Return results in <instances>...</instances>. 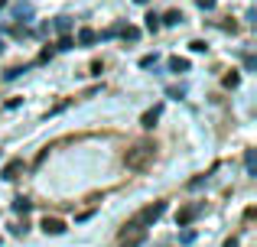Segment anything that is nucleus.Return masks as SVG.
<instances>
[{
    "label": "nucleus",
    "instance_id": "6",
    "mask_svg": "<svg viewBox=\"0 0 257 247\" xmlns=\"http://www.w3.org/2000/svg\"><path fill=\"white\" fill-rule=\"evenodd\" d=\"M43 231H46V234H65V221H62V218H49V215H46L43 218Z\"/></svg>",
    "mask_w": 257,
    "mask_h": 247
},
{
    "label": "nucleus",
    "instance_id": "1",
    "mask_svg": "<svg viewBox=\"0 0 257 247\" xmlns=\"http://www.w3.org/2000/svg\"><path fill=\"white\" fill-rule=\"evenodd\" d=\"M153 159H157V143H150V140H140V143H134L131 150L124 153V166H127L131 172L150 169Z\"/></svg>",
    "mask_w": 257,
    "mask_h": 247
},
{
    "label": "nucleus",
    "instance_id": "24",
    "mask_svg": "<svg viewBox=\"0 0 257 247\" xmlns=\"http://www.w3.org/2000/svg\"><path fill=\"white\" fill-rule=\"evenodd\" d=\"M225 247H238V241H234V237H228V241H225Z\"/></svg>",
    "mask_w": 257,
    "mask_h": 247
},
{
    "label": "nucleus",
    "instance_id": "2",
    "mask_svg": "<svg viewBox=\"0 0 257 247\" xmlns=\"http://www.w3.org/2000/svg\"><path fill=\"white\" fill-rule=\"evenodd\" d=\"M163 211H166V202H153V205H147V208H140L137 215H134L131 221L124 224V228H140V231H147V224L160 221V218H163Z\"/></svg>",
    "mask_w": 257,
    "mask_h": 247
},
{
    "label": "nucleus",
    "instance_id": "25",
    "mask_svg": "<svg viewBox=\"0 0 257 247\" xmlns=\"http://www.w3.org/2000/svg\"><path fill=\"white\" fill-rule=\"evenodd\" d=\"M137 4H150V0H137Z\"/></svg>",
    "mask_w": 257,
    "mask_h": 247
},
{
    "label": "nucleus",
    "instance_id": "18",
    "mask_svg": "<svg viewBox=\"0 0 257 247\" xmlns=\"http://www.w3.org/2000/svg\"><path fill=\"white\" fill-rule=\"evenodd\" d=\"M205 179H208V176H195L192 182H189V189H202V185H205Z\"/></svg>",
    "mask_w": 257,
    "mask_h": 247
},
{
    "label": "nucleus",
    "instance_id": "22",
    "mask_svg": "<svg viewBox=\"0 0 257 247\" xmlns=\"http://www.w3.org/2000/svg\"><path fill=\"white\" fill-rule=\"evenodd\" d=\"M69 26H72V23H69V20L62 17V20H59V23H56V30H59V33H69Z\"/></svg>",
    "mask_w": 257,
    "mask_h": 247
},
{
    "label": "nucleus",
    "instance_id": "13",
    "mask_svg": "<svg viewBox=\"0 0 257 247\" xmlns=\"http://www.w3.org/2000/svg\"><path fill=\"white\" fill-rule=\"evenodd\" d=\"M144 20H147V30H150V33H157L160 26H163V23H160V17H157V13H147Z\"/></svg>",
    "mask_w": 257,
    "mask_h": 247
},
{
    "label": "nucleus",
    "instance_id": "11",
    "mask_svg": "<svg viewBox=\"0 0 257 247\" xmlns=\"http://www.w3.org/2000/svg\"><path fill=\"white\" fill-rule=\"evenodd\" d=\"M30 208H33V202H30V198H23V195H20V198H13V211H17V215H26Z\"/></svg>",
    "mask_w": 257,
    "mask_h": 247
},
{
    "label": "nucleus",
    "instance_id": "9",
    "mask_svg": "<svg viewBox=\"0 0 257 247\" xmlns=\"http://www.w3.org/2000/svg\"><path fill=\"white\" fill-rule=\"evenodd\" d=\"M170 72H176V75L189 72V59H179V56H173V59H170Z\"/></svg>",
    "mask_w": 257,
    "mask_h": 247
},
{
    "label": "nucleus",
    "instance_id": "20",
    "mask_svg": "<svg viewBox=\"0 0 257 247\" xmlns=\"http://www.w3.org/2000/svg\"><path fill=\"white\" fill-rule=\"evenodd\" d=\"M20 72H23V69H7L4 78H7V82H13V78H20Z\"/></svg>",
    "mask_w": 257,
    "mask_h": 247
},
{
    "label": "nucleus",
    "instance_id": "26",
    "mask_svg": "<svg viewBox=\"0 0 257 247\" xmlns=\"http://www.w3.org/2000/svg\"><path fill=\"white\" fill-rule=\"evenodd\" d=\"M0 52H4V43H0Z\"/></svg>",
    "mask_w": 257,
    "mask_h": 247
},
{
    "label": "nucleus",
    "instance_id": "12",
    "mask_svg": "<svg viewBox=\"0 0 257 247\" xmlns=\"http://www.w3.org/2000/svg\"><path fill=\"white\" fill-rule=\"evenodd\" d=\"M221 82H225V88H238V85H241V75H238V72H228Z\"/></svg>",
    "mask_w": 257,
    "mask_h": 247
},
{
    "label": "nucleus",
    "instance_id": "14",
    "mask_svg": "<svg viewBox=\"0 0 257 247\" xmlns=\"http://www.w3.org/2000/svg\"><path fill=\"white\" fill-rule=\"evenodd\" d=\"M120 33H124V39H127V43H137V39H140V30H137V26H124Z\"/></svg>",
    "mask_w": 257,
    "mask_h": 247
},
{
    "label": "nucleus",
    "instance_id": "19",
    "mask_svg": "<svg viewBox=\"0 0 257 247\" xmlns=\"http://www.w3.org/2000/svg\"><path fill=\"white\" fill-rule=\"evenodd\" d=\"M179 241H182V244H192V241H195V231H182Z\"/></svg>",
    "mask_w": 257,
    "mask_h": 247
},
{
    "label": "nucleus",
    "instance_id": "3",
    "mask_svg": "<svg viewBox=\"0 0 257 247\" xmlns=\"http://www.w3.org/2000/svg\"><path fill=\"white\" fill-rule=\"evenodd\" d=\"M147 241V231H140V228H124L120 231V247H140Z\"/></svg>",
    "mask_w": 257,
    "mask_h": 247
},
{
    "label": "nucleus",
    "instance_id": "7",
    "mask_svg": "<svg viewBox=\"0 0 257 247\" xmlns=\"http://www.w3.org/2000/svg\"><path fill=\"white\" fill-rule=\"evenodd\" d=\"M20 172H23V159H10V163L4 166V172H0V176H4L7 182H13V179H17Z\"/></svg>",
    "mask_w": 257,
    "mask_h": 247
},
{
    "label": "nucleus",
    "instance_id": "23",
    "mask_svg": "<svg viewBox=\"0 0 257 247\" xmlns=\"http://www.w3.org/2000/svg\"><path fill=\"white\" fill-rule=\"evenodd\" d=\"M72 46H75V43H72L69 36H62V39H59V49H72Z\"/></svg>",
    "mask_w": 257,
    "mask_h": 247
},
{
    "label": "nucleus",
    "instance_id": "4",
    "mask_svg": "<svg viewBox=\"0 0 257 247\" xmlns=\"http://www.w3.org/2000/svg\"><path fill=\"white\" fill-rule=\"evenodd\" d=\"M199 215H202V205H186V208L176 211V224H179V228H189Z\"/></svg>",
    "mask_w": 257,
    "mask_h": 247
},
{
    "label": "nucleus",
    "instance_id": "17",
    "mask_svg": "<svg viewBox=\"0 0 257 247\" xmlns=\"http://www.w3.org/2000/svg\"><path fill=\"white\" fill-rule=\"evenodd\" d=\"M189 49H192V52H205V49H208V46H205V43H202V39H195V43H189Z\"/></svg>",
    "mask_w": 257,
    "mask_h": 247
},
{
    "label": "nucleus",
    "instance_id": "16",
    "mask_svg": "<svg viewBox=\"0 0 257 247\" xmlns=\"http://www.w3.org/2000/svg\"><path fill=\"white\" fill-rule=\"evenodd\" d=\"M153 65H157V52H153V56H144V59H140V69H153Z\"/></svg>",
    "mask_w": 257,
    "mask_h": 247
},
{
    "label": "nucleus",
    "instance_id": "15",
    "mask_svg": "<svg viewBox=\"0 0 257 247\" xmlns=\"http://www.w3.org/2000/svg\"><path fill=\"white\" fill-rule=\"evenodd\" d=\"M254 163H257L254 150H247V153H244V166H247V172H251V176H254Z\"/></svg>",
    "mask_w": 257,
    "mask_h": 247
},
{
    "label": "nucleus",
    "instance_id": "8",
    "mask_svg": "<svg viewBox=\"0 0 257 247\" xmlns=\"http://www.w3.org/2000/svg\"><path fill=\"white\" fill-rule=\"evenodd\" d=\"M94 39H98V33H94L91 26H82V30H78V46H91Z\"/></svg>",
    "mask_w": 257,
    "mask_h": 247
},
{
    "label": "nucleus",
    "instance_id": "21",
    "mask_svg": "<svg viewBox=\"0 0 257 247\" xmlns=\"http://www.w3.org/2000/svg\"><path fill=\"white\" fill-rule=\"evenodd\" d=\"M195 4H199L202 10H215V4H218V0H195Z\"/></svg>",
    "mask_w": 257,
    "mask_h": 247
},
{
    "label": "nucleus",
    "instance_id": "5",
    "mask_svg": "<svg viewBox=\"0 0 257 247\" xmlns=\"http://www.w3.org/2000/svg\"><path fill=\"white\" fill-rule=\"evenodd\" d=\"M160 114H163V104H153V108L147 111L144 117H140V127H147V130H153V127H157V121H160Z\"/></svg>",
    "mask_w": 257,
    "mask_h": 247
},
{
    "label": "nucleus",
    "instance_id": "10",
    "mask_svg": "<svg viewBox=\"0 0 257 247\" xmlns=\"http://www.w3.org/2000/svg\"><path fill=\"white\" fill-rule=\"evenodd\" d=\"M182 20H186V17H182L179 10H170V13H166V17H160V23H166V26H179Z\"/></svg>",
    "mask_w": 257,
    "mask_h": 247
}]
</instances>
